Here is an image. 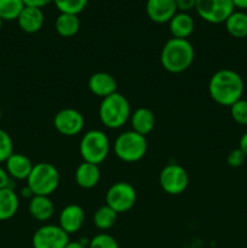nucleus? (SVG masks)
<instances>
[{"label": "nucleus", "instance_id": "obj_1", "mask_svg": "<svg viewBox=\"0 0 247 248\" xmlns=\"http://www.w3.org/2000/svg\"><path fill=\"white\" fill-rule=\"evenodd\" d=\"M245 84L241 75L232 69H220L211 77L208 93L217 104L232 107L244 94Z\"/></svg>", "mask_w": 247, "mask_h": 248}, {"label": "nucleus", "instance_id": "obj_2", "mask_svg": "<svg viewBox=\"0 0 247 248\" xmlns=\"http://www.w3.org/2000/svg\"><path fill=\"white\" fill-rule=\"evenodd\" d=\"M195 58V51L188 39L171 38L162 46L160 62L165 70L172 74H179L191 67Z\"/></svg>", "mask_w": 247, "mask_h": 248}, {"label": "nucleus", "instance_id": "obj_3", "mask_svg": "<svg viewBox=\"0 0 247 248\" xmlns=\"http://www.w3.org/2000/svg\"><path fill=\"white\" fill-rule=\"evenodd\" d=\"M131 104L124 94L115 92L102 99L98 108V116L101 123L107 128L116 130L130 120Z\"/></svg>", "mask_w": 247, "mask_h": 248}, {"label": "nucleus", "instance_id": "obj_4", "mask_svg": "<svg viewBox=\"0 0 247 248\" xmlns=\"http://www.w3.org/2000/svg\"><path fill=\"white\" fill-rule=\"evenodd\" d=\"M60 172L50 162H39L34 165L27 178V188L33 195L50 196L60 186Z\"/></svg>", "mask_w": 247, "mask_h": 248}, {"label": "nucleus", "instance_id": "obj_5", "mask_svg": "<svg viewBox=\"0 0 247 248\" xmlns=\"http://www.w3.org/2000/svg\"><path fill=\"white\" fill-rule=\"evenodd\" d=\"M110 152V142L103 131L90 130L81 137L79 153L82 160L90 164L101 165L108 157Z\"/></svg>", "mask_w": 247, "mask_h": 248}, {"label": "nucleus", "instance_id": "obj_6", "mask_svg": "<svg viewBox=\"0 0 247 248\" xmlns=\"http://www.w3.org/2000/svg\"><path fill=\"white\" fill-rule=\"evenodd\" d=\"M148 150L147 138L135 131H125L116 137L114 142V153L124 162L139 161Z\"/></svg>", "mask_w": 247, "mask_h": 248}, {"label": "nucleus", "instance_id": "obj_7", "mask_svg": "<svg viewBox=\"0 0 247 248\" xmlns=\"http://www.w3.org/2000/svg\"><path fill=\"white\" fill-rule=\"evenodd\" d=\"M136 201H137L136 189L127 182H116L106 194V205L113 208L118 215L128 212L136 205Z\"/></svg>", "mask_w": 247, "mask_h": 248}, {"label": "nucleus", "instance_id": "obj_8", "mask_svg": "<svg viewBox=\"0 0 247 248\" xmlns=\"http://www.w3.org/2000/svg\"><path fill=\"white\" fill-rule=\"evenodd\" d=\"M195 11L203 21L212 24L224 23L235 11L232 0H196Z\"/></svg>", "mask_w": 247, "mask_h": 248}, {"label": "nucleus", "instance_id": "obj_9", "mask_svg": "<svg viewBox=\"0 0 247 248\" xmlns=\"http://www.w3.org/2000/svg\"><path fill=\"white\" fill-rule=\"evenodd\" d=\"M159 183L162 190L169 195H181L188 188L189 174L181 165L169 164L160 172Z\"/></svg>", "mask_w": 247, "mask_h": 248}, {"label": "nucleus", "instance_id": "obj_10", "mask_svg": "<svg viewBox=\"0 0 247 248\" xmlns=\"http://www.w3.org/2000/svg\"><path fill=\"white\" fill-rule=\"evenodd\" d=\"M69 235L60 225L46 224L39 228L31 237L33 248H65Z\"/></svg>", "mask_w": 247, "mask_h": 248}, {"label": "nucleus", "instance_id": "obj_11", "mask_svg": "<svg viewBox=\"0 0 247 248\" xmlns=\"http://www.w3.org/2000/svg\"><path fill=\"white\" fill-rule=\"evenodd\" d=\"M53 126L62 136L74 137L84 130L85 118L77 109L64 108L56 113L53 118Z\"/></svg>", "mask_w": 247, "mask_h": 248}, {"label": "nucleus", "instance_id": "obj_12", "mask_svg": "<svg viewBox=\"0 0 247 248\" xmlns=\"http://www.w3.org/2000/svg\"><path fill=\"white\" fill-rule=\"evenodd\" d=\"M85 218L86 217H85V212L81 206L70 203L60 212V217H58L60 224L58 225L68 235H72L79 232L84 227Z\"/></svg>", "mask_w": 247, "mask_h": 248}, {"label": "nucleus", "instance_id": "obj_13", "mask_svg": "<svg viewBox=\"0 0 247 248\" xmlns=\"http://www.w3.org/2000/svg\"><path fill=\"white\" fill-rule=\"evenodd\" d=\"M145 11L150 21L155 23H169L177 14L176 0H147Z\"/></svg>", "mask_w": 247, "mask_h": 248}, {"label": "nucleus", "instance_id": "obj_14", "mask_svg": "<svg viewBox=\"0 0 247 248\" xmlns=\"http://www.w3.org/2000/svg\"><path fill=\"white\" fill-rule=\"evenodd\" d=\"M87 85H89V90L91 91V93L102 99L118 92L116 91L118 82H116L115 78L106 72L93 73L90 77Z\"/></svg>", "mask_w": 247, "mask_h": 248}, {"label": "nucleus", "instance_id": "obj_15", "mask_svg": "<svg viewBox=\"0 0 247 248\" xmlns=\"http://www.w3.org/2000/svg\"><path fill=\"white\" fill-rule=\"evenodd\" d=\"M45 22V16L40 7L34 6H24L22 12L19 14L18 18H17V23H18L19 28L28 34L38 33L44 26Z\"/></svg>", "mask_w": 247, "mask_h": 248}, {"label": "nucleus", "instance_id": "obj_16", "mask_svg": "<svg viewBox=\"0 0 247 248\" xmlns=\"http://www.w3.org/2000/svg\"><path fill=\"white\" fill-rule=\"evenodd\" d=\"M33 162L28 156L21 153H14L9 159L5 161V170L11 177V179L27 181L33 170Z\"/></svg>", "mask_w": 247, "mask_h": 248}, {"label": "nucleus", "instance_id": "obj_17", "mask_svg": "<svg viewBox=\"0 0 247 248\" xmlns=\"http://www.w3.org/2000/svg\"><path fill=\"white\" fill-rule=\"evenodd\" d=\"M75 182L77 186L82 189H92L99 183L101 179V171L98 165L90 164V162L82 161L77 167L74 173Z\"/></svg>", "mask_w": 247, "mask_h": 248}, {"label": "nucleus", "instance_id": "obj_18", "mask_svg": "<svg viewBox=\"0 0 247 248\" xmlns=\"http://www.w3.org/2000/svg\"><path fill=\"white\" fill-rule=\"evenodd\" d=\"M29 213L39 222H47L55 213V205L50 196L33 195L29 201Z\"/></svg>", "mask_w": 247, "mask_h": 248}, {"label": "nucleus", "instance_id": "obj_19", "mask_svg": "<svg viewBox=\"0 0 247 248\" xmlns=\"http://www.w3.org/2000/svg\"><path fill=\"white\" fill-rule=\"evenodd\" d=\"M132 131L139 133L142 136H147L154 130L155 127V115L149 108L140 107L135 111H132L130 116Z\"/></svg>", "mask_w": 247, "mask_h": 248}, {"label": "nucleus", "instance_id": "obj_20", "mask_svg": "<svg viewBox=\"0 0 247 248\" xmlns=\"http://www.w3.org/2000/svg\"><path fill=\"white\" fill-rule=\"evenodd\" d=\"M169 28L172 38L188 39L193 34L195 22L186 12H177L169 22Z\"/></svg>", "mask_w": 247, "mask_h": 248}, {"label": "nucleus", "instance_id": "obj_21", "mask_svg": "<svg viewBox=\"0 0 247 248\" xmlns=\"http://www.w3.org/2000/svg\"><path fill=\"white\" fill-rule=\"evenodd\" d=\"M19 208L18 195L12 188L0 190V222L9 220L14 217Z\"/></svg>", "mask_w": 247, "mask_h": 248}, {"label": "nucleus", "instance_id": "obj_22", "mask_svg": "<svg viewBox=\"0 0 247 248\" xmlns=\"http://www.w3.org/2000/svg\"><path fill=\"white\" fill-rule=\"evenodd\" d=\"M55 29L62 38H72L80 29V19L77 15L60 14L55 21Z\"/></svg>", "mask_w": 247, "mask_h": 248}, {"label": "nucleus", "instance_id": "obj_23", "mask_svg": "<svg viewBox=\"0 0 247 248\" xmlns=\"http://www.w3.org/2000/svg\"><path fill=\"white\" fill-rule=\"evenodd\" d=\"M228 34L236 39L247 38V14L244 11H234L224 22Z\"/></svg>", "mask_w": 247, "mask_h": 248}, {"label": "nucleus", "instance_id": "obj_24", "mask_svg": "<svg viewBox=\"0 0 247 248\" xmlns=\"http://www.w3.org/2000/svg\"><path fill=\"white\" fill-rule=\"evenodd\" d=\"M116 219H118V213L108 205L101 206L93 215L94 227L102 232L111 229L115 225Z\"/></svg>", "mask_w": 247, "mask_h": 248}, {"label": "nucleus", "instance_id": "obj_25", "mask_svg": "<svg viewBox=\"0 0 247 248\" xmlns=\"http://www.w3.org/2000/svg\"><path fill=\"white\" fill-rule=\"evenodd\" d=\"M23 0H0V18L4 21H17L24 9Z\"/></svg>", "mask_w": 247, "mask_h": 248}, {"label": "nucleus", "instance_id": "obj_26", "mask_svg": "<svg viewBox=\"0 0 247 248\" xmlns=\"http://www.w3.org/2000/svg\"><path fill=\"white\" fill-rule=\"evenodd\" d=\"M89 0H53V4L61 14L79 15L87 6Z\"/></svg>", "mask_w": 247, "mask_h": 248}, {"label": "nucleus", "instance_id": "obj_27", "mask_svg": "<svg viewBox=\"0 0 247 248\" xmlns=\"http://www.w3.org/2000/svg\"><path fill=\"white\" fill-rule=\"evenodd\" d=\"M87 248H120V247H119V244L115 240V237L107 234V232H101V234H97L96 236H93L91 240H90L89 247Z\"/></svg>", "mask_w": 247, "mask_h": 248}, {"label": "nucleus", "instance_id": "obj_28", "mask_svg": "<svg viewBox=\"0 0 247 248\" xmlns=\"http://www.w3.org/2000/svg\"><path fill=\"white\" fill-rule=\"evenodd\" d=\"M14 154V142L9 133L0 128V164Z\"/></svg>", "mask_w": 247, "mask_h": 248}, {"label": "nucleus", "instance_id": "obj_29", "mask_svg": "<svg viewBox=\"0 0 247 248\" xmlns=\"http://www.w3.org/2000/svg\"><path fill=\"white\" fill-rule=\"evenodd\" d=\"M230 114L232 120L239 125H247V101L239 99L236 103L230 107Z\"/></svg>", "mask_w": 247, "mask_h": 248}, {"label": "nucleus", "instance_id": "obj_30", "mask_svg": "<svg viewBox=\"0 0 247 248\" xmlns=\"http://www.w3.org/2000/svg\"><path fill=\"white\" fill-rule=\"evenodd\" d=\"M245 160H246V155H245L244 153L239 149V148L232 150V152H230L227 156L228 165H229L230 167H234V169L242 166V164L245 162Z\"/></svg>", "mask_w": 247, "mask_h": 248}, {"label": "nucleus", "instance_id": "obj_31", "mask_svg": "<svg viewBox=\"0 0 247 248\" xmlns=\"http://www.w3.org/2000/svg\"><path fill=\"white\" fill-rule=\"evenodd\" d=\"M195 4L196 0H176L177 11L188 14L190 10H195Z\"/></svg>", "mask_w": 247, "mask_h": 248}, {"label": "nucleus", "instance_id": "obj_32", "mask_svg": "<svg viewBox=\"0 0 247 248\" xmlns=\"http://www.w3.org/2000/svg\"><path fill=\"white\" fill-rule=\"evenodd\" d=\"M11 177L6 172V170L0 166V190L5 188H11Z\"/></svg>", "mask_w": 247, "mask_h": 248}, {"label": "nucleus", "instance_id": "obj_33", "mask_svg": "<svg viewBox=\"0 0 247 248\" xmlns=\"http://www.w3.org/2000/svg\"><path fill=\"white\" fill-rule=\"evenodd\" d=\"M51 1H53V0H23V2L26 6L40 7V9H43L44 6H46L47 4H50Z\"/></svg>", "mask_w": 247, "mask_h": 248}, {"label": "nucleus", "instance_id": "obj_34", "mask_svg": "<svg viewBox=\"0 0 247 248\" xmlns=\"http://www.w3.org/2000/svg\"><path fill=\"white\" fill-rule=\"evenodd\" d=\"M239 149L241 150V152L244 153V154L246 155V157H247V131L244 133V135L241 136V138H240Z\"/></svg>", "mask_w": 247, "mask_h": 248}, {"label": "nucleus", "instance_id": "obj_35", "mask_svg": "<svg viewBox=\"0 0 247 248\" xmlns=\"http://www.w3.org/2000/svg\"><path fill=\"white\" fill-rule=\"evenodd\" d=\"M232 4H234L235 9L247 10V0H232Z\"/></svg>", "mask_w": 247, "mask_h": 248}, {"label": "nucleus", "instance_id": "obj_36", "mask_svg": "<svg viewBox=\"0 0 247 248\" xmlns=\"http://www.w3.org/2000/svg\"><path fill=\"white\" fill-rule=\"evenodd\" d=\"M65 248H87V247L79 241H69V244L65 246Z\"/></svg>", "mask_w": 247, "mask_h": 248}, {"label": "nucleus", "instance_id": "obj_37", "mask_svg": "<svg viewBox=\"0 0 247 248\" xmlns=\"http://www.w3.org/2000/svg\"><path fill=\"white\" fill-rule=\"evenodd\" d=\"M1 118H2V111H1V108H0V121H1Z\"/></svg>", "mask_w": 247, "mask_h": 248}, {"label": "nucleus", "instance_id": "obj_38", "mask_svg": "<svg viewBox=\"0 0 247 248\" xmlns=\"http://www.w3.org/2000/svg\"><path fill=\"white\" fill-rule=\"evenodd\" d=\"M1 27H2V19L0 18V31H1Z\"/></svg>", "mask_w": 247, "mask_h": 248}, {"label": "nucleus", "instance_id": "obj_39", "mask_svg": "<svg viewBox=\"0 0 247 248\" xmlns=\"http://www.w3.org/2000/svg\"><path fill=\"white\" fill-rule=\"evenodd\" d=\"M246 39H247V38H246Z\"/></svg>", "mask_w": 247, "mask_h": 248}]
</instances>
